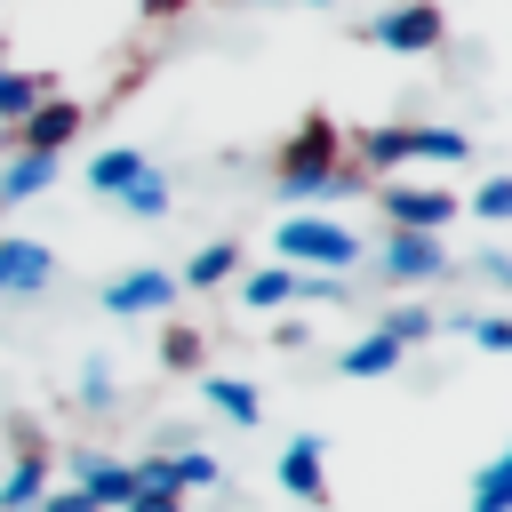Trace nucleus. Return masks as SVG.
<instances>
[{"label": "nucleus", "mask_w": 512, "mask_h": 512, "mask_svg": "<svg viewBox=\"0 0 512 512\" xmlns=\"http://www.w3.org/2000/svg\"><path fill=\"white\" fill-rule=\"evenodd\" d=\"M272 176H280V200H288L296 216H312L320 200L360 192V168H344V128H336L328 112H304V120L288 128V144L272 152Z\"/></svg>", "instance_id": "nucleus-1"}, {"label": "nucleus", "mask_w": 512, "mask_h": 512, "mask_svg": "<svg viewBox=\"0 0 512 512\" xmlns=\"http://www.w3.org/2000/svg\"><path fill=\"white\" fill-rule=\"evenodd\" d=\"M464 160H472V136H464V128H416V120H392V128H368V136H360V176L464 168Z\"/></svg>", "instance_id": "nucleus-2"}, {"label": "nucleus", "mask_w": 512, "mask_h": 512, "mask_svg": "<svg viewBox=\"0 0 512 512\" xmlns=\"http://www.w3.org/2000/svg\"><path fill=\"white\" fill-rule=\"evenodd\" d=\"M272 256H280L288 272H328V280H344V272L360 264V232L312 208V216H288V224L272 232Z\"/></svg>", "instance_id": "nucleus-3"}, {"label": "nucleus", "mask_w": 512, "mask_h": 512, "mask_svg": "<svg viewBox=\"0 0 512 512\" xmlns=\"http://www.w3.org/2000/svg\"><path fill=\"white\" fill-rule=\"evenodd\" d=\"M376 208H384V232H448L464 200L440 192V184H400V176H384Z\"/></svg>", "instance_id": "nucleus-4"}, {"label": "nucleus", "mask_w": 512, "mask_h": 512, "mask_svg": "<svg viewBox=\"0 0 512 512\" xmlns=\"http://www.w3.org/2000/svg\"><path fill=\"white\" fill-rule=\"evenodd\" d=\"M368 40L392 48V56H432V48L448 40V16H440V0H392V8L368 24Z\"/></svg>", "instance_id": "nucleus-5"}, {"label": "nucleus", "mask_w": 512, "mask_h": 512, "mask_svg": "<svg viewBox=\"0 0 512 512\" xmlns=\"http://www.w3.org/2000/svg\"><path fill=\"white\" fill-rule=\"evenodd\" d=\"M448 272H456L448 232H384V280H400V288H432V280H448Z\"/></svg>", "instance_id": "nucleus-6"}, {"label": "nucleus", "mask_w": 512, "mask_h": 512, "mask_svg": "<svg viewBox=\"0 0 512 512\" xmlns=\"http://www.w3.org/2000/svg\"><path fill=\"white\" fill-rule=\"evenodd\" d=\"M184 288H176V272H160V264H136V272H112L104 280V312L112 320H152V312H168Z\"/></svg>", "instance_id": "nucleus-7"}, {"label": "nucleus", "mask_w": 512, "mask_h": 512, "mask_svg": "<svg viewBox=\"0 0 512 512\" xmlns=\"http://www.w3.org/2000/svg\"><path fill=\"white\" fill-rule=\"evenodd\" d=\"M80 136V104L72 96H48V104H32L0 144H24V152H48V160H64V144Z\"/></svg>", "instance_id": "nucleus-8"}, {"label": "nucleus", "mask_w": 512, "mask_h": 512, "mask_svg": "<svg viewBox=\"0 0 512 512\" xmlns=\"http://www.w3.org/2000/svg\"><path fill=\"white\" fill-rule=\"evenodd\" d=\"M64 488H80L88 504H104V512H120L128 504V456H112V448H72L64 456Z\"/></svg>", "instance_id": "nucleus-9"}, {"label": "nucleus", "mask_w": 512, "mask_h": 512, "mask_svg": "<svg viewBox=\"0 0 512 512\" xmlns=\"http://www.w3.org/2000/svg\"><path fill=\"white\" fill-rule=\"evenodd\" d=\"M272 480L296 496V504H328V456H320V432H296L272 464Z\"/></svg>", "instance_id": "nucleus-10"}, {"label": "nucleus", "mask_w": 512, "mask_h": 512, "mask_svg": "<svg viewBox=\"0 0 512 512\" xmlns=\"http://www.w3.org/2000/svg\"><path fill=\"white\" fill-rule=\"evenodd\" d=\"M56 488V456L40 448V440H24L16 456H8V472H0V512H24V504H40Z\"/></svg>", "instance_id": "nucleus-11"}, {"label": "nucleus", "mask_w": 512, "mask_h": 512, "mask_svg": "<svg viewBox=\"0 0 512 512\" xmlns=\"http://www.w3.org/2000/svg\"><path fill=\"white\" fill-rule=\"evenodd\" d=\"M56 176H64V160H48V152H24V144H0V208H24V200H40Z\"/></svg>", "instance_id": "nucleus-12"}, {"label": "nucleus", "mask_w": 512, "mask_h": 512, "mask_svg": "<svg viewBox=\"0 0 512 512\" xmlns=\"http://www.w3.org/2000/svg\"><path fill=\"white\" fill-rule=\"evenodd\" d=\"M56 280V256L24 232H0V296H40Z\"/></svg>", "instance_id": "nucleus-13"}, {"label": "nucleus", "mask_w": 512, "mask_h": 512, "mask_svg": "<svg viewBox=\"0 0 512 512\" xmlns=\"http://www.w3.org/2000/svg\"><path fill=\"white\" fill-rule=\"evenodd\" d=\"M200 400H208L224 424H240V432H256V424H264V392H256L248 376H200Z\"/></svg>", "instance_id": "nucleus-14"}, {"label": "nucleus", "mask_w": 512, "mask_h": 512, "mask_svg": "<svg viewBox=\"0 0 512 512\" xmlns=\"http://www.w3.org/2000/svg\"><path fill=\"white\" fill-rule=\"evenodd\" d=\"M240 264H248V248H240V240H208V248L176 272V288H224V280H240Z\"/></svg>", "instance_id": "nucleus-15"}, {"label": "nucleus", "mask_w": 512, "mask_h": 512, "mask_svg": "<svg viewBox=\"0 0 512 512\" xmlns=\"http://www.w3.org/2000/svg\"><path fill=\"white\" fill-rule=\"evenodd\" d=\"M296 296V272L288 264H240V304L248 312H280Z\"/></svg>", "instance_id": "nucleus-16"}, {"label": "nucleus", "mask_w": 512, "mask_h": 512, "mask_svg": "<svg viewBox=\"0 0 512 512\" xmlns=\"http://www.w3.org/2000/svg\"><path fill=\"white\" fill-rule=\"evenodd\" d=\"M336 368L360 376V384H368V376H392V368H400V344H392L384 328H368V336H352V344L336 352Z\"/></svg>", "instance_id": "nucleus-17"}, {"label": "nucleus", "mask_w": 512, "mask_h": 512, "mask_svg": "<svg viewBox=\"0 0 512 512\" xmlns=\"http://www.w3.org/2000/svg\"><path fill=\"white\" fill-rule=\"evenodd\" d=\"M56 96V72H8L0 64V128H16L32 104H48Z\"/></svg>", "instance_id": "nucleus-18"}, {"label": "nucleus", "mask_w": 512, "mask_h": 512, "mask_svg": "<svg viewBox=\"0 0 512 512\" xmlns=\"http://www.w3.org/2000/svg\"><path fill=\"white\" fill-rule=\"evenodd\" d=\"M144 168H152V160H144V152H136V144H112V152H96V160H88V184H96V192H112V200H120V192H128V184H136V176H144Z\"/></svg>", "instance_id": "nucleus-19"}, {"label": "nucleus", "mask_w": 512, "mask_h": 512, "mask_svg": "<svg viewBox=\"0 0 512 512\" xmlns=\"http://www.w3.org/2000/svg\"><path fill=\"white\" fill-rule=\"evenodd\" d=\"M472 512H512V456L504 448L472 472Z\"/></svg>", "instance_id": "nucleus-20"}, {"label": "nucleus", "mask_w": 512, "mask_h": 512, "mask_svg": "<svg viewBox=\"0 0 512 512\" xmlns=\"http://www.w3.org/2000/svg\"><path fill=\"white\" fill-rule=\"evenodd\" d=\"M376 328H384V336H392V344L408 352V344H424V336L440 328V312H432V304H392V312H384Z\"/></svg>", "instance_id": "nucleus-21"}, {"label": "nucleus", "mask_w": 512, "mask_h": 512, "mask_svg": "<svg viewBox=\"0 0 512 512\" xmlns=\"http://www.w3.org/2000/svg\"><path fill=\"white\" fill-rule=\"evenodd\" d=\"M72 400H80V408H112V400H120V384H112V360H104V352H96V360H80Z\"/></svg>", "instance_id": "nucleus-22"}, {"label": "nucleus", "mask_w": 512, "mask_h": 512, "mask_svg": "<svg viewBox=\"0 0 512 512\" xmlns=\"http://www.w3.org/2000/svg\"><path fill=\"white\" fill-rule=\"evenodd\" d=\"M120 208H128V216H168V176H160V168H144V176L120 192Z\"/></svg>", "instance_id": "nucleus-23"}, {"label": "nucleus", "mask_w": 512, "mask_h": 512, "mask_svg": "<svg viewBox=\"0 0 512 512\" xmlns=\"http://www.w3.org/2000/svg\"><path fill=\"white\" fill-rule=\"evenodd\" d=\"M448 328H464L480 352H512V320H504V312H464V320H448Z\"/></svg>", "instance_id": "nucleus-24"}, {"label": "nucleus", "mask_w": 512, "mask_h": 512, "mask_svg": "<svg viewBox=\"0 0 512 512\" xmlns=\"http://www.w3.org/2000/svg\"><path fill=\"white\" fill-rule=\"evenodd\" d=\"M472 216H488V224H504V216H512V176H504V168L472 184Z\"/></svg>", "instance_id": "nucleus-25"}, {"label": "nucleus", "mask_w": 512, "mask_h": 512, "mask_svg": "<svg viewBox=\"0 0 512 512\" xmlns=\"http://www.w3.org/2000/svg\"><path fill=\"white\" fill-rule=\"evenodd\" d=\"M288 304H312V312H320V304H344V280H328V272H296V296H288Z\"/></svg>", "instance_id": "nucleus-26"}, {"label": "nucleus", "mask_w": 512, "mask_h": 512, "mask_svg": "<svg viewBox=\"0 0 512 512\" xmlns=\"http://www.w3.org/2000/svg\"><path fill=\"white\" fill-rule=\"evenodd\" d=\"M160 360L168 368H200V328H168L160 336Z\"/></svg>", "instance_id": "nucleus-27"}, {"label": "nucleus", "mask_w": 512, "mask_h": 512, "mask_svg": "<svg viewBox=\"0 0 512 512\" xmlns=\"http://www.w3.org/2000/svg\"><path fill=\"white\" fill-rule=\"evenodd\" d=\"M472 272H480L488 288H512V256H504V248H480V264H472Z\"/></svg>", "instance_id": "nucleus-28"}, {"label": "nucleus", "mask_w": 512, "mask_h": 512, "mask_svg": "<svg viewBox=\"0 0 512 512\" xmlns=\"http://www.w3.org/2000/svg\"><path fill=\"white\" fill-rule=\"evenodd\" d=\"M32 512H104V504H88V496H80V488H48V496H40V504H32Z\"/></svg>", "instance_id": "nucleus-29"}, {"label": "nucleus", "mask_w": 512, "mask_h": 512, "mask_svg": "<svg viewBox=\"0 0 512 512\" xmlns=\"http://www.w3.org/2000/svg\"><path fill=\"white\" fill-rule=\"evenodd\" d=\"M120 512H192V504H184V496H160V488H136Z\"/></svg>", "instance_id": "nucleus-30"}, {"label": "nucleus", "mask_w": 512, "mask_h": 512, "mask_svg": "<svg viewBox=\"0 0 512 512\" xmlns=\"http://www.w3.org/2000/svg\"><path fill=\"white\" fill-rule=\"evenodd\" d=\"M272 344H280V352H304V344H312V328H304V320H280V328H272Z\"/></svg>", "instance_id": "nucleus-31"}, {"label": "nucleus", "mask_w": 512, "mask_h": 512, "mask_svg": "<svg viewBox=\"0 0 512 512\" xmlns=\"http://www.w3.org/2000/svg\"><path fill=\"white\" fill-rule=\"evenodd\" d=\"M144 16H152V24H168V16H184V0H144Z\"/></svg>", "instance_id": "nucleus-32"}, {"label": "nucleus", "mask_w": 512, "mask_h": 512, "mask_svg": "<svg viewBox=\"0 0 512 512\" xmlns=\"http://www.w3.org/2000/svg\"><path fill=\"white\" fill-rule=\"evenodd\" d=\"M304 8H336V0H304Z\"/></svg>", "instance_id": "nucleus-33"}, {"label": "nucleus", "mask_w": 512, "mask_h": 512, "mask_svg": "<svg viewBox=\"0 0 512 512\" xmlns=\"http://www.w3.org/2000/svg\"><path fill=\"white\" fill-rule=\"evenodd\" d=\"M24 512H32V504H24Z\"/></svg>", "instance_id": "nucleus-34"}]
</instances>
